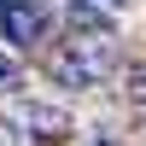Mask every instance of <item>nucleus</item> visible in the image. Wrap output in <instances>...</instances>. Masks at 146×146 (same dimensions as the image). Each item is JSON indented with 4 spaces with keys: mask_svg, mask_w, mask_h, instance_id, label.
<instances>
[{
    "mask_svg": "<svg viewBox=\"0 0 146 146\" xmlns=\"http://www.w3.org/2000/svg\"><path fill=\"white\" fill-rule=\"evenodd\" d=\"M111 76V41H64L47 58V82L64 94H88Z\"/></svg>",
    "mask_w": 146,
    "mask_h": 146,
    "instance_id": "obj_1",
    "label": "nucleus"
},
{
    "mask_svg": "<svg viewBox=\"0 0 146 146\" xmlns=\"http://www.w3.org/2000/svg\"><path fill=\"white\" fill-rule=\"evenodd\" d=\"M47 29H53V12L41 0H0V35H6V47H35Z\"/></svg>",
    "mask_w": 146,
    "mask_h": 146,
    "instance_id": "obj_2",
    "label": "nucleus"
},
{
    "mask_svg": "<svg viewBox=\"0 0 146 146\" xmlns=\"http://www.w3.org/2000/svg\"><path fill=\"white\" fill-rule=\"evenodd\" d=\"M64 29L76 35V41H111L117 35V12L100 6V0H64Z\"/></svg>",
    "mask_w": 146,
    "mask_h": 146,
    "instance_id": "obj_3",
    "label": "nucleus"
},
{
    "mask_svg": "<svg viewBox=\"0 0 146 146\" xmlns=\"http://www.w3.org/2000/svg\"><path fill=\"white\" fill-rule=\"evenodd\" d=\"M18 117H23V129H35L41 140H64V135H70V111L53 105V100H23Z\"/></svg>",
    "mask_w": 146,
    "mask_h": 146,
    "instance_id": "obj_4",
    "label": "nucleus"
},
{
    "mask_svg": "<svg viewBox=\"0 0 146 146\" xmlns=\"http://www.w3.org/2000/svg\"><path fill=\"white\" fill-rule=\"evenodd\" d=\"M23 88H29V76H23V58L0 47V100H23Z\"/></svg>",
    "mask_w": 146,
    "mask_h": 146,
    "instance_id": "obj_5",
    "label": "nucleus"
},
{
    "mask_svg": "<svg viewBox=\"0 0 146 146\" xmlns=\"http://www.w3.org/2000/svg\"><path fill=\"white\" fill-rule=\"evenodd\" d=\"M129 100H135V105H146V64H135V70H129Z\"/></svg>",
    "mask_w": 146,
    "mask_h": 146,
    "instance_id": "obj_6",
    "label": "nucleus"
},
{
    "mask_svg": "<svg viewBox=\"0 0 146 146\" xmlns=\"http://www.w3.org/2000/svg\"><path fill=\"white\" fill-rule=\"evenodd\" d=\"M0 146H18V129L12 123H0Z\"/></svg>",
    "mask_w": 146,
    "mask_h": 146,
    "instance_id": "obj_7",
    "label": "nucleus"
},
{
    "mask_svg": "<svg viewBox=\"0 0 146 146\" xmlns=\"http://www.w3.org/2000/svg\"><path fill=\"white\" fill-rule=\"evenodd\" d=\"M105 6H129V0H105Z\"/></svg>",
    "mask_w": 146,
    "mask_h": 146,
    "instance_id": "obj_8",
    "label": "nucleus"
}]
</instances>
